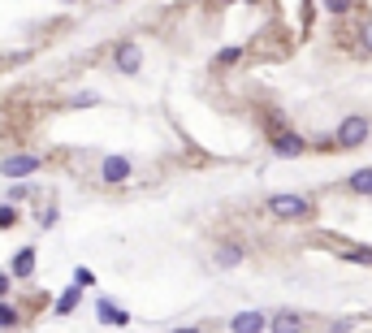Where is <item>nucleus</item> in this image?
<instances>
[{"label":"nucleus","instance_id":"obj_1","mask_svg":"<svg viewBox=\"0 0 372 333\" xmlns=\"http://www.w3.org/2000/svg\"><path fill=\"white\" fill-rule=\"evenodd\" d=\"M269 216H277V221H312L316 216V204L307 199V195H269Z\"/></svg>","mask_w":372,"mask_h":333},{"label":"nucleus","instance_id":"obj_2","mask_svg":"<svg viewBox=\"0 0 372 333\" xmlns=\"http://www.w3.org/2000/svg\"><path fill=\"white\" fill-rule=\"evenodd\" d=\"M368 134H372V122H368V117H359V113H351V117H342V122H338V130H334V147H342V152L363 147V143H368Z\"/></svg>","mask_w":372,"mask_h":333},{"label":"nucleus","instance_id":"obj_3","mask_svg":"<svg viewBox=\"0 0 372 333\" xmlns=\"http://www.w3.org/2000/svg\"><path fill=\"white\" fill-rule=\"evenodd\" d=\"M113 70H117L122 78H134V74L143 70V48H139L134 39H122V43L113 48Z\"/></svg>","mask_w":372,"mask_h":333},{"label":"nucleus","instance_id":"obj_4","mask_svg":"<svg viewBox=\"0 0 372 333\" xmlns=\"http://www.w3.org/2000/svg\"><path fill=\"white\" fill-rule=\"evenodd\" d=\"M130 178H134V160L130 156H104L100 160V182L104 186H122Z\"/></svg>","mask_w":372,"mask_h":333},{"label":"nucleus","instance_id":"obj_5","mask_svg":"<svg viewBox=\"0 0 372 333\" xmlns=\"http://www.w3.org/2000/svg\"><path fill=\"white\" fill-rule=\"evenodd\" d=\"M39 156L35 152H22V156H5L0 160V178H14V182H26L31 174H39Z\"/></svg>","mask_w":372,"mask_h":333},{"label":"nucleus","instance_id":"obj_6","mask_svg":"<svg viewBox=\"0 0 372 333\" xmlns=\"http://www.w3.org/2000/svg\"><path fill=\"white\" fill-rule=\"evenodd\" d=\"M269 152H273L277 160H299V156H307V139L294 134V130H277V134L269 139Z\"/></svg>","mask_w":372,"mask_h":333},{"label":"nucleus","instance_id":"obj_7","mask_svg":"<svg viewBox=\"0 0 372 333\" xmlns=\"http://www.w3.org/2000/svg\"><path fill=\"white\" fill-rule=\"evenodd\" d=\"M95 320H100V324H113V329H126V324H130V312L117 307L113 299H95Z\"/></svg>","mask_w":372,"mask_h":333},{"label":"nucleus","instance_id":"obj_8","mask_svg":"<svg viewBox=\"0 0 372 333\" xmlns=\"http://www.w3.org/2000/svg\"><path fill=\"white\" fill-rule=\"evenodd\" d=\"M269 329V312H238L230 320V333H264Z\"/></svg>","mask_w":372,"mask_h":333},{"label":"nucleus","instance_id":"obj_9","mask_svg":"<svg viewBox=\"0 0 372 333\" xmlns=\"http://www.w3.org/2000/svg\"><path fill=\"white\" fill-rule=\"evenodd\" d=\"M303 329H307V320L299 312H273L269 316V333H303Z\"/></svg>","mask_w":372,"mask_h":333},{"label":"nucleus","instance_id":"obj_10","mask_svg":"<svg viewBox=\"0 0 372 333\" xmlns=\"http://www.w3.org/2000/svg\"><path fill=\"white\" fill-rule=\"evenodd\" d=\"M35 264H39V255H35V247H22V251L14 255V264H9V273H14V282H26V277L35 273Z\"/></svg>","mask_w":372,"mask_h":333},{"label":"nucleus","instance_id":"obj_11","mask_svg":"<svg viewBox=\"0 0 372 333\" xmlns=\"http://www.w3.org/2000/svg\"><path fill=\"white\" fill-rule=\"evenodd\" d=\"M243 255H247V251H243V243H221L212 260H217V268H238V264H243Z\"/></svg>","mask_w":372,"mask_h":333},{"label":"nucleus","instance_id":"obj_12","mask_svg":"<svg viewBox=\"0 0 372 333\" xmlns=\"http://www.w3.org/2000/svg\"><path fill=\"white\" fill-rule=\"evenodd\" d=\"M78 303H83V286H70V290H61V295H57V316H70V312H78Z\"/></svg>","mask_w":372,"mask_h":333},{"label":"nucleus","instance_id":"obj_13","mask_svg":"<svg viewBox=\"0 0 372 333\" xmlns=\"http://www.w3.org/2000/svg\"><path fill=\"white\" fill-rule=\"evenodd\" d=\"M346 191H351V195H372V169H355V174L346 178Z\"/></svg>","mask_w":372,"mask_h":333},{"label":"nucleus","instance_id":"obj_14","mask_svg":"<svg viewBox=\"0 0 372 333\" xmlns=\"http://www.w3.org/2000/svg\"><path fill=\"white\" fill-rule=\"evenodd\" d=\"M355 5H359V0H321V9H325V14H334V18H342V14H351Z\"/></svg>","mask_w":372,"mask_h":333},{"label":"nucleus","instance_id":"obj_15","mask_svg":"<svg viewBox=\"0 0 372 333\" xmlns=\"http://www.w3.org/2000/svg\"><path fill=\"white\" fill-rule=\"evenodd\" d=\"M342 260H351V264H372V247H342Z\"/></svg>","mask_w":372,"mask_h":333},{"label":"nucleus","instance_id":"obj_16","mask_svg":"<svg viewBox=\"0 0 372 333\" xmlns=\"http://www.w3.org/2000/svg\"><path fill=\"white\" fill-rule=\"evenodd\" d=\"M359 52H363V57H372V18L359 22Z\"/></svg>","mask_w":372,"mask_h":333},{"label":"nucleus","instance_id":"obj_17","mask_svg":"<svg viewBox=\"0 0 372 333\" xmlns=\"http://www.w3.org/2000/svg\"><path fill=\"white\" fill-rule=\"evenodd\" d=\"M14 324H18V307L0 299V329H14Z\"/></svg>","mask_w":372,"mask_h":333},{"label":"nucleus","instance_id":"obj_18","mask_svg":"<svg viewBox=\"0 0 372 333\" xmlns=\"http://www.w3.org/2000/svg\"><path fill=\"white\" fill-rule=\"evenodd\" d=\"M238 61H243V48H221V52H217V65H221V70H225V65H238Z\"/></svg>","mask_w":372,"mask_h":333},{"label":"nucleus","instance_id":"obj_19","mask_svg":"<svg viewBox=\"0 0 372 333\" xmlns=\"http://www.w3.org/2000/svg\"><path fill=\"white\" fill-rule=\"evenodd\" d=\"M18 226V208L14 204H0V230H14Z\"/></svg>","mask_w":372,"mask_h":333},{"label":"nucleus","instance_id":"obj_20","mask_svg":"<svg viewBox=\"0 0 372 333\" xmlns=\"http://www.w3.org/2000/svg\"><path fill=\"white\" fill-rule=\"evenodd\" d=\"M74 286H83V290H91V286H95V273L78 264V268H74Z\"/></svg>","mask_w":372,"mask_h":333},{"label":"nucleus","instance_id":"obj_21","mask_svg":"<svg viewBox=\"0 0 372 333\" xmlns=\"http://www.w3.org/2000/svg\"><path fill=\"white\" fill-rule=\"evenodd\" d=\"M9 286H14V273H9V268H0V299L9 295Z\"/></svg>","mask_w":372,"mask_h":333},{"label":"nucleus","instance_id":"obj_22","mask_svg":"<svg viewBox=\"0 0 372 333\" xmlns=\"http://www.w3.org/2000/svg\"><path fill=\"white\" fill-rule=\"evenodd\" d=\"M39 226H43V230H52V226H57V208H48V212L39 216Z\"/></svg>","mask_w":372,"mask_h":333},{"label":"nucleus","instance_id":"obj_23","mask_svg":"<svg viewBox=\"0 0 372 333\" xmlns=\"http://www.w3.org/2000/svg\"><path fill=\"white\" fill-rule=\"evenodd\" d=\"M26 195H31V186H26V182H18V186L9 191V199H14V204H18V199H26Z\"/></svg>","mask_w":372,"mask_h":333},{"label":"nucleus","instance_id":"obj_24","mask_svg":"<svg viewBox=\"0 0 372 333\" xmlns=\"http://www.w3.org/2000/svg\"><path fill=\"white\" fill-rule=\"evenodd\" d=\"M355 329V320H338V324H329V333H351Z\"/></svg>","mask_w":372,"mask_h":333},{"label":"nucleus","instance_id":"obj_25","mask_svg":"<svg viewBox=\"0 0 372 333\" xmlns=\"http://www.w3.org/2000/svg\"><path fill=\"white\" fill-rule=\"evenodd\" d=\"M178 333H199V329H178Z\"/></svg>","mask_w":372,"mask_h":333},{"label":"nucleus","instance_id":"obj_26","mask_svg":"<svg viewBox=\"0 0 372 333\" xmlns=\"http://www.w3.org/2000/svg\"><path fill=\"white\" fill-rule=\"evenodd\" d=\"M221 5H238V0H221Z\"/></svg>","mask_w":372,"mask_h":333},{"label":"nucleus","instance_id":"obj_27","mask_svg":"<svg viewBox=\"0 0 372 333\" xmlns=\"http://www.w3.org/2000/svg\"><path fill=\"white\" fill-rule=\"evenodd\" d=\"M0 333H5V329H0Z\"/></svg>","mask_w":372,"mask_h":333}]
</instances>
